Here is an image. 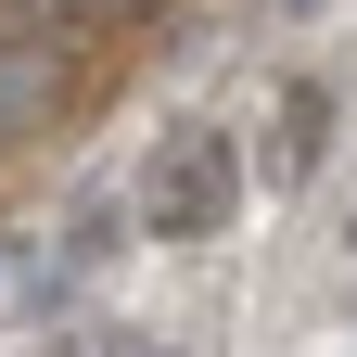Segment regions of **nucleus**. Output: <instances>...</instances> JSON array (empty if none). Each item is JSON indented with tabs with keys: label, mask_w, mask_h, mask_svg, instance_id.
Instances as JSON below:
<instances>
[{
	"label": "nucleus",
	"mask_w": 357,
	"mask_h": 357,
	"mask_svg": "<svg viewBox=\"0 0 357 357\" xmlns=\"http://www.w3.org/2000/svg\"><path fill=\"white\" fill-rule=\"evenodd\" d=\"M52 89H64V52H52V38H26V26H0V153L52 115Z\"/></svg>",
	"instance_id": "7ed1b4c3"
},
{
	"label": "nucleus",
	"mask_w": 357,
	"mask_h": 357,
	"mask_svg": "<svg viewBox=\"0 0 357 357\" xmlns=\"http://www.w3.org/2000/svg\"><path fill=\"white\" fill-rule=\"evenodd\" d=\"M332 153V77H281L268 89V128H255V178L268 192H306Z\"/></svg>",
	"instance_id": "f03ea898"
},
{
	"label": "nucleus",
	"mask_w": 357,
	"mask_h": 357,
	"mask_svg": "<svg viewBox=\"0 0 357 357\" xmlns=\"http://www.w3.org/2000/svg\"><path fill=\"white\" fill-rule=\"evenodd\" d=\"M255 192V153L230 141V128H166V141L141 153V178H128V230L141 243H217Z\"/></svg>",
	"instance_id": "f257e3e1"
},
{
	"label": "nucleus",
	"mask_w": 357,
	"mask_h": 357,
	"mask_svg": "<svg viewBox=\"0 0 357 357\" xmlns=\"http://www.w3.org/2000/svg\"><path fill=\"white\" fill-rule=\"evenodd\" d=\"M52 357H192L178 332H153V319H89V332H64Z\"/></svg>",
	"instance_id": "39448f33"
},
{
	"label": "nucleus",
	"mask_w": 357,
	"mask_h": 357,
	"mask_svg": "<svg viewBox=\"0 0 357 357\" xmlns=\"http://www.w3.org/2000/svg\"><path fill=\"white\" fill-rule=\"evenodd\" d=\"M115 13H128V0H0V26L52 38V52H64V38H89V26H115Z\"/></svg>",
	"instance_id": "20e7f679"
},
{
	"label": "nucleus",
	"mask_w": 357,
	"mask_h": 357,
	"mask_svg": "<svg viewBox=\"0 0 357 357\" xmlns=\"http://www.w3.org/2000/svg\"><path fill=\"white\" fill-rule=\"evenodd\" d=\"M255 13H294V0H255Z\"/></svg>",
	"instance_id": "423d86ee"
}]
</instances>
